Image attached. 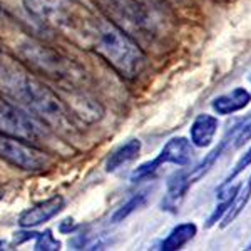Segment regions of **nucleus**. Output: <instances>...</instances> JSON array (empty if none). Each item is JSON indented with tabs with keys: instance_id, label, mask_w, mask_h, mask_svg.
Segmentation results:
<instances>
[{
	"instance_id": "nucleus-16",
	"label": "nucleus",
	"mask_w": 251,
	"mask_h": 251,
	"mask_svg": "<svg viewBox=\"0 0 251 251\" xmlns=\"http://www.w3.org/2000/svg\"><path fill=\"white\" fill-rule=\"evenodd\" d=\"M250 164H251V148L240 157V159H238V163L234 164L233 171L228 174V177H226V179L223 181V183H233V181L236 179V177L240 176V174L245 171V169L248 168Z\"/></svg>"
},
{
	"instance_id": "nucleus-21",
	"label": "nucleus",
	"mask_w": 251,
	"mask_h": 251,
	"mask_svg": "<svg viewBox=\"0 0 251 251\" xmlns=\"http://www.w3.org/2000/svg\"><path fill=\"white\" fill-rule=\"evenodd\" d=\"M0 200H2V194H0Z\"/></svg>"
},
{
	"instance_id": "nucleus-10",
	"label": "nucleus",
	"mask_w": 251,
	"mask_h": 251,
	"mask_svg": "<svg viewBox=\"0 0 251 251\" xmlns=\"http://www.w3.org/2000/svg\"><path fill=\"white\" fill-rule=\"evenodd\" d=\"M141 144L139 139H129L127 143L119 146L111 156L107 157V163H106V171L107 173H114L117 169H121L123 166L129 164L131 161H134L141 152Z\"/></svg>"
},
{
	"instance_id": "nucleus-3",
	"label": "nucleus",
	"mask_w": 251,
	"mask_h": 251,
	"mask_svg": "<svg viewBox=\"0 0 251 251\" xmlns=\"http://www.w3.org/2000/svg\"><path fill=\"white\" fill-rule=\"evenodd\" d=\"M124 79H136L148 66V57L123 27L104 17L92 50Z\"/></svg>"
},
{
	"instance_id": "nucleus-19",
	"label": "nucleus",
	"mask_w": 251,
	"mask_h": 251,
	"mask_svg": "<svg viewBox=\"0 0 251 251\" xmlns=\"http://www.w3.org/2000/svg\"><path fill=\"white\" fill-rule=\"evenodd\" d=\"M2 14H3V9H2V5H0V17H2Z\"/></svg>"
},
{
	"instance_id": "nucleus-4",
	"label": "nucleus",
	"mask_w": 251,
	"mask_h": 251,
	"mask_svg": "<svg viewBox=\"0 0 251 251\" xmlns=\"http://www.w3.org/2000/svg\"><path fill=\"white\" fill-rule=\"evenodd\" d=\"M0 159L24 171H44L50 168L52 157L46 151L35 148L29 141L5 136L0 132Z\"/></svg>"
},
{
	"instance_id": "nucleus-12",
	"label": "nucleus",
	"mask_w": 251,
	"mask_h": 251,
	"mask_svg": "<svg viewBox=\"0 0 251 251\" xmlns=\"http://www.w3.org/2000/svg\"><path fill=\"white\" fill-rule=\"evenodd\" d=\"M250 200H251V179L246 181V184H241L240 191H238L236 196L233 198L228 211H226V214L223 216L221 228H226V226L231 225V223L241 214L243 209L246 208V204L250 203Z\"/></svg>"
},
{
	"instance_id": "nucleus-1",
	"label": "nucleus",
	"mask_w": 251,
	"mask_h": 251,
	"mask_svg": "<svg viewBox=\"0 0 251 251\" xmlns=\"http://www.w3.org/2000/svg\"><path fill=\"white\" fill-rule=\"evenodd\" d=\"M0 91L60 134L75 132L74 114L57 92L15 64L0 62Z\"/></svg>"
},
{
	"instance_id": "nucleus-7",
	"label": "nucleus",
	"mask_w": 251,
	"mask_h": 251,
	"mask_svg": "<svg viewBox=\"0 0 251 251\" xmlns=\"http://www.w3.org/2000/svg\"><path fill=\"white\" fill-rule=\"evenodd\" d=\"M64 206H66V201H64L62 196H52L49 200L40 201L32 208L25 209L19 216V225L22 228H35L39 225H44L54 216H57L64 209Z\"/></svg>"
},
{
	"instance_id": "nucleus-8",
	"label": "nucleus",
	"mask_w": 251,
	"mask_h": 251,
	"mask_svg": "<svg viewBox=\"0 0 251 251\" xmlns=\"http://www.w3.org/2000/svg\"><path fill=\"white\" fill-rule=\"evenodd\" d=\"M251 102V94L250 91H246L245 87H236L231 92L218 96L213 100V109L214 112H218L220 116H229L233 112H238L241 109H245Z\"/></svg>"
},
{
	"instance_id": "nucleus-20",
	"label": "nucleus",
	"mask_w": 251,
	"mask_h": 251,
	"mask_svg": "<svg viewBox=\"0 0 251 251\" xmlns=\"http://www.w3.org/2000/svg\"><path fill=\"white\" fill-rule=\"evenodd\" d=\"M248 250H251V243H250V245H248Z\"/></svg>"
},
{
	"instance_id": "nucleus-6",
	"label": "nucleus",
	"mask_w": 251,
	"mask_h": 251,
	"mask_svg": "<svg viewBox=\"0 0 251 251\" xmlns=\"http://www.w3.org/2000/svg\"><path fill=\"white\" fill-rule=\"evenodd\" d=\"M0 132L35 143L42 137V124L29 116V112L0 97Z\"/></svg>"
},
{
	"instance_id": "nucleus-9",
	"label": "nucleus",
	"mask_w": 251,
	"mask_h": 251,
	"mask_svg": "<svg viewBox=\"0 0 251 251\" xmlns=\"http://www.w3.org/2000/svg\"><path fill=\"white\" fill-rule=\"evenodd\" d=\"M218 119L211 114H200L193 121L189 134H191V143L196 148H206L213 143L214 134L218 131Z\"/></svg>"
},
{
	"instance_id": "nucleus-22",
	"label": "nucleus",
	"mask_w": 251,
	"mask_h": 251,
	"mask_svg": "<svg viewBox=\"0 0 251 251\" xmlns=\"http://www.w3.org/2000/svg\"><path fill=\"white\" fill-rule=\"evenodd\" d=\"M250 179H251V176H250Z\"/></svg>"
},
{
	"instance_id": "nucleus-15",
	"label": "nucleus",
	"mask_w": 251,
	"mask_h": 251,
	"mask_svg": "<svg viewBox=\"0 0 251 251\" xmlns=\"http://www.w3.org/2000/svg\"><path fill=\"white\" fill-rule=\"evenodd\" d=\"M34 240H35V245H34L35 251H57V250H60V241L55 240L50 229H47V231H44V233H37Z\"/></svg>"
},
{
	"instance_id": "nucleus-14",
	"label": "nucleus",
	"mask_w": 251,
	"mask_h": 251,
	"mask_svg": "<svg viewBox=\"0 0 251 251\" xmlns=\"http://www.w3.org/2000/svg\"><path fill=\"white\" fill-rule=\"evenodd\" d=\"M146 200H148V193L146 191H141V193H136L134 196L131 198V200H127L126 203L121 206V208H117L114 214L111 216V221L112 223H119L126 220V218L129 216V214H132L134 211L141 208V206L146 204Z\"/></svg>"
},
{
	"instance_id": "nucleus-2",
	"label": "nucleus",
	"mask_w": 251,
	"mask_h": 251,
	"mask_svg": "<svg viewBox=\"0 0 251 251\" xmlns=\"http://www.w3.org/2000/svg\"><path fill=\"white\" fill-rule=\"evenodd\" d=\"M15 52L30 72L44 75L66 89H79L89 82L86 69L80 64L35 39L20 40Z\"/></svg>"
},
{
	"instance_id": "nucleus-23",
	"label": "nucleus",
	"mask_w": 251,
	"mask_h": 251,
	"mask_svg": "<svg viewBox=\"0 0 251 251\" xmlns=\"http://www.w3.org/2000/svg\"><path fill=\"white\" fill-rule=\"evenodd\" d=\"M250 80H251V77H250Z\"/></svg>"
},
{
	"instance_id": "nucleus-11",
	"label": "nucleus",
	"mask_w": 251,
	"mask_h": 251,
	"mask_svg": "<svg viewBox=\"0 0 251 251\" xmlns=\"http://www.w3.org/2000/svg\"><path fill=\"white\" fill-rule=\"evenodd\" d=\"M196 233H198V226L194 225V223H181V225L174 226L171 229V233L164 238L159 250H163V251L181 250L184 245H188V243L196 236Z\"/></svg>"
},
{
	"instance_id": "nucleus-17",
	"label": "nucleus",
	"mask_w": 251,
	"mask_h": 251,
	"mask_svg": "<svg viewBox=\"0 0 251 251\" xmlns=\"http://www.w3.org/2000/svg\"><path fill=\"white\" fill-rule=\"evenodd\" d=\"M71 229H74V220H64L62 225H60V231L71 233Z\"/></svg>"
},
{
	"instance_id": "nucleus-18",
	"label": "nucleus",
	"mask_w": 251,
	"mask_h": 251,
	"mask_svg": "<svg viewBox=\"0 0 251 251\" xmlns=\"http://www.w3.org/2000/svg\"><path fill=\"white\" fill-rule=\"evenodd\" d=\"M7 246H9V245H7L5 241H2V240H0V250H9V248H7Z\"/></svg>"
},
{
	"instance_id": "nucleus-13",
	"label": "nucleus",
	"mask_w": 251,
	"mask_h": 251,
	"mask_svg": "<svg viewBox=\"0 0 251 251\" xmlns=\"http://www.w3.org/2000/svg\"><path fill=\"white\" fill-rule=\"evenodd\" d=\"M226 137H228L229 148L233 149H238L248 143L251 139V116L234 126L231 131L226 134Z\"/></svg>"
},
{
	"instance_id": "nucleus-5",
	"label": "nucleus",
	"mask_w": 251,
	"mask_h": 251,
	"mask_svg": "<svg viewBox=\"0 0 251 251\" xmlns=\"http://www.w3.org/2000/svg\"><path fill=\"white\" fill-rule=\"evenodd\" d=\"M193 159V148L186 137H173L168 143L161 152L157 154L152 161L137 166L134 171L131 173V181L137 183V181L149 179L151 176H154L157 169L163 164H176L179 168H184L191 163Z\"/></svg>"
}]
</instances>
